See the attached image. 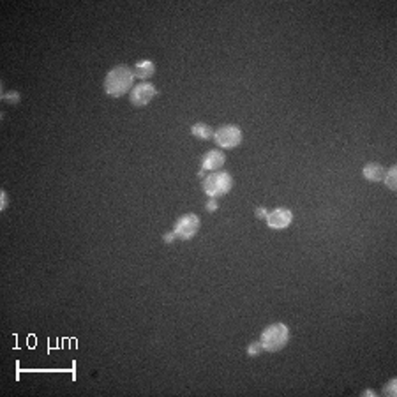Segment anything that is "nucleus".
Listing matches in <instances>:
<instances>
[{"instance_id":"obj_9","label":"nucleus","mask_w":397,"mask_h":397,"mask_svg":"<svg viewBox=\"0 0 397 397\" xmlns=\"http://www.w3.org/2000/svg\"><path fill=\"white\" fill-rule=\"evenodd\" d=\"M133 73H134V78H140L141 81L149 80L155 73V64L152 60H140V62L133 65Z\"/></svg>"},{"instance_id":"obj_4","label":"nucleus","mask_w":397,"mask_h":397,"mask_svg":"<svg viewBox=\"0 0 397 397\" xmlns=\"http://www.w3.org/2000/svg\"><path fill=\"white\" fill-rule=\"evenodd\" d=\"M242 129L233 124L221 125L219 129L214 131V140L221 149H235V147H239L242 143Z\"/></svg>"},{"instance_id":"obj_12","label":"nucleus","mask_w":397,"mask_h":397,"mask_svg":"<svg viewBox=\"0 0 397 397\" xmlns=\"http://www.w3.org/2000/svg\"><path fill=\"white\" fill-rule=\"evenodd\" d=\"M397 166H392L390 170L387 171V175H385V184L388 186V189L390 191H397Z\"/></svg>"},{"instance_id":"obj_3","label":"nucleus","mask_w":397,"mask_h":397,"mask_svg":"<svg viewBox=\"0 0 397 397\" xmlns=\"http://www.w3.org/2000/svg\"><path fill=\"white\" fill-rule=\"evenodd\" d=\"M233 187V178L228 171H214L203 180V191L208 198H221Z\"/></svg>"},{"instance_id":"obj_13","label":"nucleus","mask_w":397,"mask_h":397,"mask_svg":"<svg viewBox=\"0 0 397 397\" xmlns=\"http://www.w3.org/2000/svg\"><path fill=\"white\" fill-rule=\"evenodd\" d=\"M261 351H263V346H261L260 341H252L251 345L247 346V355H249V357H258Z\"/></svg>"},{"instance_id":"obj_11","label":"nucleus","mask_w":397,"mask_h":397,"mask_svg":"<svg viewBox=\"0 0 397 397\" xmlns=\"http://www.w3.org/2000/svg\"><path fill=\"white\" fill-rule=\"evenodd\" d=\"M191 133L192 136L200 138V140H210V138H214V129L208 124H203V122H198V124L192 125Z\"/></svg>"},{"instance_id":"obj_18","label":"nucleus","mask_w":397,"mask_h":397,"mask_svg":"<svg viewBox=\"0 0 397 397\" xmlns=\"http://www.w3.org/2000/svg\"><path fill=\"white\" fill-rule=\"evenodd\" d=\"M163 240H165L166 244H173L175 240H177V237H175V233H173V231H168V233H165V237H163Z\"/></svg>"},{"instance_id":"obj_15","label":"nucleus","mask_w":397,"mask_h":397,"mask_svg":"<svg viewBox=\"0 0 397 397\" xmlns=\"http://www.w3.org/2000/svg\"><path fill=\"white\" fill-rule=\"evenodd\" d=\"M4 101L7 103L14 104V103H20V94L18 92H9V94H4Z\"/></svg>"},{"instance_id":"obj_8","label":"nucleus","mask_w":397,"mask_h":397,"mask_svg":"<svg viewBox=\"0 0 397 397\" xmlns=\"http://www.w3.org/2000/svg\"><path fill=\"white\" fill-rule=\"evenodd\" d=\"M224 161H226L224 152H221V150H208V152L203 155L202 170L203 171H215L224 165Z\"/></svg>"},{"instance_id":"obj_7","label":"nucleus","mask_w":397,"mask_h":397,"mask_svg":"<svg viewBox=\"0 0 397 397\" xmlns=\"http://www.w3.org/2000/svg\"><path fill=\"white\" fill-rule=\"evenodd\" d=\"M292 221H293L292 210L284 207H277L267 214V224L272 230H284V228H288L290 224H292Z\"/></svg>"},{"instance_id":"obj_1","label":"nucleus","mask_w":397,"mask_h":397,"mask_svg":"<svg viewBox=\"0 0 397 397\" xmlns=\"http://www.w3.org/2000/svg\"><path fill=\"white\" fill-rule=\"evenodd\" d=\"M134 73L129 65H117L110 69L104 78L103 88L110 97H122L134 87Z\"/></svg>"},{"instance_id":"obj_2","label":"nucleus","mask_w":397,"mask_h":397,"mask_svg":"<svg viewBox=\"0 0 397 397\" xmlns=\"http://www.w3.org/2000/svg\"><path fill=\"white\" fill-rule=\"evenodd\" d=\"M260 342L263 346V351L268 353H276L281 351L282 348L290 342V329L284 323H272L267 329L261 332L260 335Z\"/></svg>"},{"instance_id":"obj_14","label":"nucleus","mask_w":397,"mask_h":397,"mask_svg":"<svg viewBox=\"0 0 397 397\" xmlns=\"http://www.w3.org/2000/svg\"><path fill=\"white\" fill-rule=\"evenodd\" d=\"M395 387H397V380H390V382L387 383V387L383 388V394L387 397H395Z\"/></svg>"},{"instance_id":"obj_6","label":"nucleus","mask_w":397,"mask_h":397,"mask_svg":"<svg viewBox=\"0 0 397 397\" xmlns=\"http://www.w3.org/2000/svg\"><path fill=\"white\" fill-rule=\"evenodd\" d=\"M155 96H157L155 85L149 83V81H141V83L134 85L129 92V99L134 106H147Z\"/></svg>"},{"instance_id":"obj_19","label":"nucleus","mask_w":397,"mask_h":397,"mask_svg":"<svg viewBox=\"0 0 397 397\" xmlns=\"http://www.w3.org/2000/svg\"><path fill=\"white\" fill-rule=\"evenodd\" d=\"M218 202H215V198H210V200H208V203H207V210L208 212H215V210H218Z\"/></svg>"},{"instance_id":"obj_17","label":"nucleus","mask_w":397,"mask_h":397,"mask_svg":"<svg viewBox=\"0 0 397 397\" xmlns=\"http://www.w3.org/2000/svg\"><path fill=\"white\" fill-rule=\"evenodd\" d=\"M0 208H2V210H6V208H7V192L6 191H0Z\"/></svg>"},{"instance_id":"obj_20","label":"nucleus","mask_w":397,"mask_h":397,"mask_svg":"<svg viewBox=\"0 0 397 397\" xmlns=\"http://www.w3.org/2000/svg\"><path fill=\"white\" fill-rule=\"evenodd\" d=\"M362 395H364V397H367V395H369V397H374V395H376V392H372V390H364V392H362Z\"/></svg>"},{"instance_id":"obj_10","label":"nucleus","mask_w":397,"mask_h":397,"mask_svg":"<svg viewBox=\"0 0 397 397\" xmlns=\"http://www.w3.org/2000/svg\"><path fill=\"white\" fill-rule=\"evenodd\" d=\"M362 173H364V177L367 180H371V182H380V180L385 178L387 170H385L382 165H378V163H369V165L364 166Z\"/></svg>"},{"instance_id":"obj_5","label":"nucleus","mask_w":397,"mask_h":397,"mask_svg":"<svg viewBox=\"0 0 397 397\" xmlns=\"http://www.w3.org/2000/svg\"><path fill=\"white\" fill-rule=\"evenodd\" d=\"M200 224H202L200 223V218L191 212V214H186L180 219H177V223H175L173 226V233L180 240H191L192 237L198 233Z\"/></svg>"},{"instance_id":"obj_16","label":"nucleus","mask_w":397,"mask_h":397,"mask_svg":"<svg viewBox=\"0 0 397 397\" xmlns=\"http://www.w3.org/2000/svg\"><path fill=\"white\" fill-rule=\"evenodd\" d=\"M255 214H256V218L258 219H267V214H268V210L265 207H258L256 210H255Z\"/></svg>"}]
</instances>
